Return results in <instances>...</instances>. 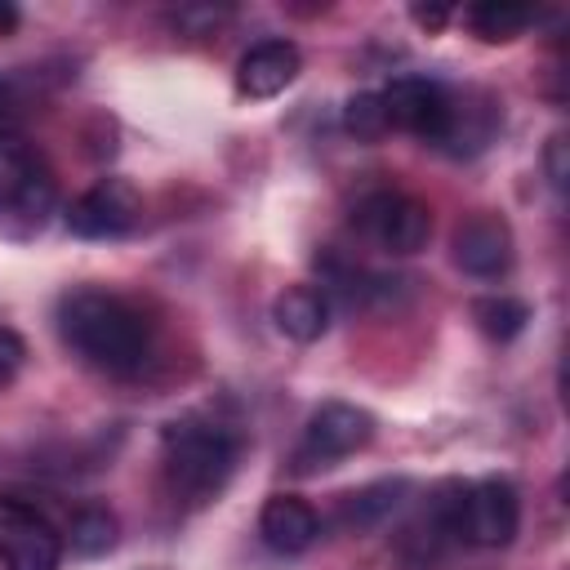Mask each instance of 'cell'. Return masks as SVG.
Returning <instances> with one entry per match:
<instances>
[{"mask_svg": "<svg viewBox=\"0 0 570 570\" xmlns=\"http://www.w3.org/2000/svg\"><path fill=\"white\" fill-rule=\"evenodd\" d=\"M58 334L76 356L107 374H134L151 352L142 312L98 285H76L58 298Z\"/></svg>", "mask_w": 570, "mask_h": 570, "instance_id": "6da1fadb", "label": "cell"}, {"mask_svg": "<svg viewBox=\"0 0 570 570\" xmlns=\"http://www.w3.org/2000/svg\"><path fill=\"white\" fill-rule=\"evenodd\" d=\"M160 454H165L169 485L191 503H205L227 485L236 468V436L205 414H183L165 423Z\"/></svg>", "mask_w": 570, "mask_h": 570, "instance_id": "7a4b0ae2", "label": "cell"}, {"mask_svg": "<svg viewBox=\"0 0 570 570\" xmlns=\"http://www.w3.org/2000/svg\"><path fill=\"white\" fill-rule=\"evenodd\" d=\"M379 98H383L387 125H396V129H405L423 142L450 147V134H454V120H459V102H454L450 89H441L428 76H396Z\"/></svg>", "mask_w": 570, "mask_h": 570, "instance_id": "3957f363", "label": "cell"}, {"mask_svg": "<svg viewBox=\"0 0 570 570\" xmlns=\"http://www.w3.org/2000/svg\"><path fill=\"white\" fill-rule=\"evenodd\" d=\"M521 530V494L508 476H485L463 485L459 499V539L476 548H508Z\"/></svg>", "mask_w": 570, "mask_h": 570, "instance_id": "277c9868", "label": "cell"}, {"mask_svg": "<svg viewBox=\"0 0 570 570\" xmlns=\"http://www.w3.org/2000/svg\"><path fill=\"white\" fill-rule=\"evenodd\" d=\"M356 227L387 254H419L432 236V209L405 191H370L356 205Z\"/></svg>", "mask_w": 570, "mask_h": 570, "instance_id": "5b68a950", "label": "cell"}, {"mask_svg": "<svg viewBox=\"0 0 570 570\" xmlns=\"http://www.w3.org/2000/svg\"><path fill=\"white\" fill-rule=\"evenodd\" d=\"M0 561L4 570H58L62 534L31 503L0 494Z\"/></svg>", "mask_w": 570, "mask_h": 570, "instance_id": "8992f818", "label": "cell"}, {"mask_svg": "<svg viewBox=\"0 0 570 570\" xmlns=\"http://www.w3.org/2000/svg\"><path fill=\"white\" fill-rule=\"evenodd\" d=\"M374 441V414L352 405V401H325L312 410L307 428H303V445L298 459L303 468H330L356 450H365Z\"/></svg>", "mask_w": 570, "mask_h": 570, "instance_id": "52a82bcc", "label": "cell"}, {"mask_svg": "<svg viewBox=\"0 0 570 570\" xmlns=\"http://www.w3.org/2000/svg\"><path fill=\"white\" fill-rule=\"evenodd\" d=\"M142 214V196L129 178H98L67 205V232L80 240H111L125 236Z\"/></svg>", "mask_w": 570, "mask_h": 570, "instance_id": "ba28073f", "label": "cell"}, {"mask_svg": "<svg viewBox=\"0 0 570 570\" xmlns=\"http://www.w3.org/2000/svg\"><path fill=\"white\" fill-rule=\"evenodd\" d=\"M53 205V178L45 160L27 147V138L0 129V214H22V218H45Z\"/></svg>", "mask_w": 570, "mask_h": 570, "instance_id": "9c48e42d", "label": "cell"}, {"mask_svg": "<svg viewBox=\"0 0 570 570\" xmlns=\"http://www.w3.org/2000/svg\"><path fill=\"white\" fill-rule=\"evenodd\" d=\"M454 263L468 272V276H481V281H494L512 267V232L499 214H476L468 223H459L454 232Z\"/></svg>", "mask_w": 570, "mask_h": 570, "instance_id": "30bf717a", "label": "cell"}, {"mask_svg": "<svg viewBox=\"0 0 570 570\" xmlns=\"http://www.w3.org/2000/svg\"><path fill=\"white\" fill-rule=\"evenodd\" d=\"M303 53L294 40H258L236 62V89L245 98H276L298 80Z\"/></svg>", "mask_w": 570, "mask_h": 570, "instance_id": "8fae6325", "label": "cell"}, {"mask_svg": "<svg viewBox=\"0 0 570 570\" xmlns=\"http://www.w3.org/2000/svg\"><path fill=\"white\" fill-rule=\"evenodd\" d=\"M258 534H263V543H267L276 557H298V552H307V548L316 543L321 517H316V508H312L307 499H298V494H272V499L263 503V512H258Z\"/></svg>", "mask_w": 570, "mask_h": 570, "instance_id": "7c38bea8", "label": "cell"}, {"mask_svg": "<svg viewBox=\"0 0 570 570\" xmlns=\"http://www.w3.org/2000/svg\"><path fill=\"white\" fill-rule=\"evenodd\" d=\"M272 321L294 343H316L330 330V298L316 285H289L272 303Z\"/></svg>", "mask_w": 570, "mask_h": 570, "instance_id": "4fadbf2b", "label": "cell"}, {"mask_svg": "<svg viewBox=\"0 0 570 570\" xmlns=\"http://www.w3.org/2000/svg\"><path fill=\"white\" fill-rule=\"evenodd\" d=\"M405 494H410V481H405V476L370 481V485H361L356 494H347V499L338 503V521H343L347 530H374V525H383V521L405 503Z\"/></svg>", "mask_w": 570, "mask_h": 570, "instance_id": "5bb4252c", "label": "cell"}, {"mask_svg": "<svg viewBox=\"0 0 570 570\" xmlns=\"http://www.w3.org/2000/svg\"><path fill=\"white\" fill-rule=\"evenodd\" d=\"M116 517L102 508V503H85V508H76L71 512V521H67V543H71V552H80V557H102V552H111L116 548Z\"/></svg>", "mask_w": 570, "mask_h": 570, "instance_id": "9a60e30c", "label": "cell"}, {"mask_svg": "<svg viewBox=\"0 0 570 570\" xmlns=\"http://www.w3.org/2000/svg\"><path fill=\"white\" fill-rule=\"evenodd\" d=\"M472 321H476V330H481L485 338L508 343V338H517V334L525 330L530 307H525L521 298H512V294H490V298H476V303H472Z\"/></svg>", "mask_w": 570, "mask_h": 570, "instance_id": "2e32d148", "label": "cell"}, {"mask_svg": "<svg viewBox=\"0 0 570 570\" xmlns=\"http://www.w3.org/2000/svg\"><path fill=\"white\" fill-rule=\"evenodd\" d=\"M530 22H534V9H525V4H472V9H468V27H472L481 40H490V45L517 40Z\"/></svg>", "mask_w": 570, "mask_h": 570, "instance_id": "e0dca14e", "label": "cell"}, {"mask_svg": "<svg viewBox=\"0 0 570 570\" xmlns=\"http://www.w3.org/2000/svg\"><path fill=\"white\" fill-rule=\"evenodd\" d=\"M343 129L352 134V138H361V142H374V138H383L392 125H387V111H383V98L379 94H352L347 98V107H343Z\"/></svg>", "mask_w": 570, "mask_h": 570, "instance_id": "ac0fdd59", "label": "cell"}, {"mask_svg": "<svg viewBox=\"0 0 570 570\" xmlns=\"http://www.w3.org/2000/svg\"><path fill=\"white\" fill-rule=\"evenodd\" d=\"M22 361H27V343H22L9 325H0V387H9V383L18 379Z\"/></svg>", "mask_w": 570, "mask_h": 570, "instance_id": "d6986e66", "label": "cell"}, {"mask_svg": "<svg viewBox=\"0 0 570 570\" xmlns=\"http://www.w3.org/2000/svg\"><path fill=\"white\" fill-rule=\"evenodd\" d=\"M543 169H548V183L557 191H566V178H570V160H566V138L552 134L548 147H543Z\"/></svg>", "mask_w": 570, "mask_h": 570, "instance_id": "ffe728a7", "label": "cell"}, {"mask_svg": "<svg viewBox=\"0 0 570 570\" xmlns=\"http://www.w3.org/2000/svg\"><path fill=\"white\" fill-rule=\"evenodd\" d=\"M445 18H450L445 9H414V22H419V27H428V31H441V27H445Z\"/></svg>", "mask_w": 570, "mask_h": 570, "instance_id": "44dd1931", "label": "cell"}, {"mask_svg": "<svg viewBox=\"0 0 570 570\" xmlns=\"http://www.w3.org/2000/svg\"><path fill=\"white\" fill-rule=\"evenodd\" d=\"M18 27V9L13 4H0V31H13Z\"/></svg>", "mask_w": 570, "mask_h": 570, "instance_id": "7402d4cb", "label": "cell"}]
</instances>
